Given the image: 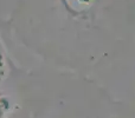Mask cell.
<instances>
[{
    "mask_svg": "<svg viewBox=\"0 0 135 118\" xmlns=\"http://www.w3.org/2000/svg\"><path fill=\"white\" fill-rule=\"evenodd\" d=\"M11 92L13 105L7 118H84L62 110L42 70L21 66L11 81Z\"/></svg>",
    "mask_w": 135,
    "mask_h": 118,
    "instance_id": "obj_1",
    "label": "cell"
},
{
    "mask_svg": "<svg viewBox=\"0 0 135 118\" xmlns=\"http://www.w3.org/2000/svg\"><path fill=\"white\" fill-rule=\"evenodd\" d=\"M9 51L8 44L0 31V90L6 89L20 69Z\"/></svg>",
    "mask_w": 135,
    "mask_h": 118,
    "instance_id": "obj_2",
    "label": "cell"
},
{
    "mask_svg": "<svg viewBox=\"0 0 135 118\" xmlns=\"http://www.w3.org/2000/svg\"><path fill=\"white\" fill-rule=\"evenodd\" d=\"M13 105V97L11 92V84L6 89L0 90V118H7Z\"/></svg>",
    "mask_w": 135,
    "mask_h": 118,
    "instance_id": "obj_3",
    "label": "cell"
}]
</instances>
